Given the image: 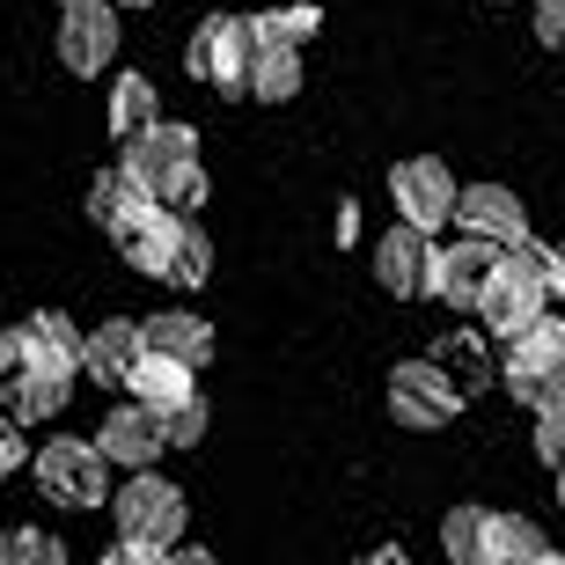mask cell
I'll return each instance as SVG.
<instances>
[{
    "mask_svg": "<svg viewBox=\"0 0 565 565\" xmlns=\"http://www.w3.org/2000/svg\"><path fill=\"white\" fill-rule=\"evenodd\" d=\"M118 390H132V404H147V412H169L177 397H191V390H199V367H184V360H169V353H147V345H140Z\"/></svg>",
    "mask_w": 565,
    "mask_h": 565,
    "instance_id": "obj_14",
    "label": "cell"
},
{
    "mask_svg": "<svg viewBox=\"0 0 565 565\" xmlns=\"http://www.w3.org/2000/svg\"><path fill=\"white\" fill-rule=\"evenodd\" d=\"M478 565H558L536 522L522 514H478Z\"/></svg>",
    "mask_w": 565,
    "mask_h": 565,
    "instance_id": "obj_15",
    "label": "cell"
},
{
    "mask_svg": "<svg viewBox=\"0 0 565 565\" xmlns=\"http://www.w3.org/2000/svg\"><path fill=\"white\" fill-rule=\"evenodd\" d=\"M478 514H484V507H456L448 529H440V551H448L456 565H478Z\"/></svg>",
    "mask_w": 565,
    "mask_h": 565,
    "instance_id": "obj_29",
    "label": "cell"
},
{
    "mask_svg": "<svg viewBox=\"0 0 565 565\" xmlns=\"http://www.w3.org/2000/svg\"><path fill=\"white\" fill-rule=\"evenodd\" d=\"M558 500H565V462H558Z\"/></svg>",
    "mask_w": 565,
    "mask_h": 565,
    "instance_id": "obj_36",
    "label": "cell"
},
{
    "mask_svg": "<svg viewBox=\"0 0 565 565\" xmlns=\"http://www.w3.org/2000/svg\"><path fill=\"white\" fill-rule=\"evenodd\" d=\"M462 412V382L440 367V360H404V367H390V419L397 426H419V434H434V426H448Z\"/></svg>",
    "mask_w": 565,
    "mask_h": 565,
    "instance_id": "obj_5",
    "label": "cell"
},
{
    "mask_svg": "<svg viewBox=\"0 0 565 565\" xmlns=\"http://www.w3.org/2000/svg\"><path fill=\"white\" fill-rule=\"evenodd\" d=\"M243 96H257V104H287V96H301V44H257Z\"/></svg>",
    "mask_w": 565,
    "mask_h": 565,
    "instance_id": "obj_20",
    "label": "cell"
},
{
    "mask_svg": "<svg viewBox=\"0 0 565 565\" xmlns=\"http://www.w3.org/2000/svg\"><path fill=\"white\" fill-rule=\"evenodd\" d=\"M126 169H132V184L147 199H162V206H177V213L206 206V169H199V132L191 126H169V118L140 126L126 140Z\"/></svg>",
    "mask_w": 565,
    "mask_h": 565,
    "instance_id": "obj_1",
    "label": "cell"
},
{
    "mask_svg": "<svg viewBox=\"0 0 565 565\" xmlns=\"http://www.w3.org/2000/svg\"><path fill=\"white\" fill-rule=\"evenodd\" d=\"M22 353H30V367H52V375H82V331H74L60 309H38L30 323H22Z\"/></svg>",
    "mask_w": 565,
    "mask_h": 565,
    "instance_id": "obj_18",
    "label": "cell"
},
{
    "mask_svg": "<svg viewBox=\"0 0 565 565\" xmlns=\"http://www.w3.org/2000/svg\"><path fill=\"white\" fill-rule=\"evenodd\" d=\"M154 419H162V440H169V448H199V440H206V397L191 390V397H177L169 412H154Z\"/></svg>",
    "mask_w": 565,
    "mask_h": 565,
    "instance_id": "obj_26",
    "label": "cell"
},
{
    "mask_svg": "<svg viewBox=\"0 0 565 565\" xmlns=\"http://www.w3.org/2000/svg\"><path fill=\"white\" fill-rule=\"evenodd\" d=\"M132 199H147V191L132 184V169H126V162H118V169H104V177L88 184V213H96L104 228H110V221H118V213L132 206Z\"/></svg>",
    "mask_w": 565,
    "mask_h": 565,
    "instance_id": "obj_25",
    "label": "cell"
},
{
    "mask_svg": "<svg viewBox=\"0 0 565 565\" xmlns=\"http://www.w3.org/2000/svg\"><path fill=\"white\" fill-rule=\"evenodd\" d=\"M60 536H44V529H8L0 536V565H60Z\"/></svg>",
    "mask_w": 565,
    "mask_h": 565,
    "instance_id": "obj_27",
    "label": "cell"
},
{
    "mask_svg": "<svg viewBox=\"0 0 565 565\" xmlns=\"http://www.w3.org/2000/svg\"><path fill=\"white\" fill-rule=\"evenodd\" d=\"M96 448H104V462H118V470H154V456H162V419L147 412V404H118L104 426H96Z\"/></svg>",
    "mask_w": 565,
    "mask_h": 565,
    "instance_id": "obj_13",
    "label": "cell"
},
{
    "mask_svg": "<svg viewBox=\"0 0 565 565\" xmlns=\"http://www.w3.org/2000/svg\"><path fill=\"white\" fill-rule=\"evenodd\" d=\"M177 235H184V213L162 206V199H132V206L110 221V243H118V257H126L140 279H162V273H169Z\"/></svg>",
    "mask_w": 565,
    "mask_h": 565,
    "instance_id": "obj_6",
    "label": "cell"
},
{
    "mask_svg": "<svg viewBox=\"0 0 565 565\" xmlns=\"http://www.w3.org/2000/svg\"><path fill=\"white\" fill-rule=\"evenodd\" d=\"M558 257H565V243H558Z\"/></svg>",
    "mask_w": 565,
    "mask_h": 565,
    "instance_id": "obj_37",
    "label": "cell"
},
{
    "mask_svg": "<svg viewBox=\"0 0 565 565\" xmlns=\"http://www.w3.org/2000/svg\"><path fill=\"white\" fill-rule=\"evenodd\" d=\"M536 38L551 52H565V0H536Z\"/></svg>",
    "mask_w": 565,
    "mask_h": 565,
    "instance_id": "obj_31",
    "label": "cell"
},
{
    "mask_svg": "<svg viewBox=\"0 0 565 565\" xmlns=\"http://www.w3.org/2000/svg\"><path fill=\"white\" fill-rule=\"evenodd\" d=\"M544 367H565V323L551 309L507 338V375H544Z\"/></svg>",
    "mask_w": 565,
    "mask_h": 565,
    "instance_id": "obj_21",
    "label": "cell"
},
{
    "mask_svg": "<svg viewBox=\"0 0 565 565\" xmlns=\"http://www.w3.org/2000/svg\"><path fill=\"white\" fill-rule=\"evenodd\" d=\"M507 397L529 404V412H544V404L565 397V367H544V375H507Z\"/></svg>",
    "mask_w": 565,
    "mask_h": 565,
    "instance_id": "obj_28",
    "label": "cell"
},
{
    "mask_svg": "<svg viewBox=\"0 0 565 565\" xmlns=\"http://www.w3.org/2000/svg\"><path fill=\"white\" fill-rule=\"evenodd\" d=\"M492 265H500V243L462 235L456 250H434V265H426V294L448 301V309H478V294L492 287Z\"/></svg>",
    "mask_w": 565,
    "mask_h": 565,
    "instance_id": "obj_10",
    "label": "cell"
},
{
    "mask_svg": "<svg viewBox=\"0 0 565 565\" xmlns=\"http://www.w3.org/2000/svg\"><path fill=\"white\" fill-rule=\"evenodd\" d=\"M22 331H0V390H8V382H15V367H22Z\"/></svg>",
    "mask_w": 565,
    "mask_h": 565,
    "instance_id": "obj_33",
    "label": "cell"
},
{
    "mask_svg": "<svg viewBox=\"0 0 565 565\" xmlns=\"http://www.w3.org/2000/svg\"><path fill=\"white\" fill-rule=\"evenodd\" d=\"M15 470H22V434L0 419V478H15Z\"/></svg>",
    "mask_w": 565,
    "mask_h": 565,
    "instance_id": "obj_34",
    "label": "cell"
},
{
    "mask_svg": "<svg viewBox=\"0 0 565 565\" xmlns=\"http://www.w3.org/2000/svg\"><path fill=\"white\" fill-rule=\"evenodd\" d=\"M544 309H551L544 279H536V273H522V265H514V257L500 250V265H492V287L478 294L484 331H492V338H514V331H529V323H536Z\"/></svg>",
    "mask_w": 565,
    "mask_h": 565,
    "instance_id": "obj_9",
    "label": "cell"
},
{
    "mask_svg": "<svg viewBox=\"0 0 565 565\" xmlns=\"http://www.w3.org/2000/svg\"><path fill=\"white\" fill-rule=\"evenodd\" d=\"M536 456H544V470H558V462H565V397L536 412Z\"/></svg>",
    "mask_w": 565,
    "mask_h": 565,
    "instance_id": "obj_30",
    "label": "cell"
},
{
    "mask_svg": "<svg viewBox=\"0 0 565 565\" xmlns=\"http://www.w3.org/2000/svg\"><path fill=\"white\" fill-rule=\"evenodd\" d=\"M162 279H169V287H206V279H213V243L191 228V221H184V235H177V250H169Z\"/></svg>",
    "mask_w": 565,
    "mask_h": 565,
    "instance_id": "obj_24",
    "label": "cell"
},
{
    "mask_svg": "<svg viewBox=\"0 0 565 565\" xmlns=\"http://www.w3.org/2000/svg\"><path fill=\"white\" fill-rule=\"evenodd\" d=\"M132 353H140V323L110 316L104 331H88V338H82V375H88V382H126Z\"/></svg>",
    "mask_w": 565,
    "mask_h": 565,
    "instance_id": "obj_19",
    "label": "cell"
},
{
    "mask_svg": "<svg viewBox=\"0 0 565 565\" xmlns=\"http://www.w3.org/2000/svg\"><path fill=\"white\" fill-rule=\"evenodd\" d=\"M118 60V8L110 0H60V66L104 74Z\"/></svg>",
    "mask_w": 565,
    "mask_h": 565,
    "instance_id": "obj_7",
    "label": "cell"
},
{
    "mask_svg": "<svg viewBox=\"0 0 565 565\" xmlns=\"http://www.w3.org/2000/svg\"><path fill=\"white\" fill-rule=\"evenodd\" d=\"M110 565H162V551H154V544H132V536H118V544H110Z\"/></svg>",
    "mask_w": 565,
    "mask_h": 565,
    "instance_id": "obj_32",
    "label": "cell"
},
{
    "mask_svg": "<svg viewBox=\"0 0 565 565\" xmlns=\"http://www.w3.org/2000/svg\"><path fill=\"white\" fill-rule=\"evenodd\" d=\"M250 30H257V44H301V38H316V30H323V8H316V0L265 8V15H250Z\"/></svg>",
    "mask_w": 565,
    "mask_h": 565,
    "instance_id": "obj_23",
    "label": "cell"
},
{
    "mask_svg": "<svg viewBox=\"0 0 565 565\" xmlns=\"http://www.w3.org/2000/svg\"><path fill=\"white\" fill-rule=\"evenodd\" d=\"M390 199H397V221H419V228L456 221V177H448L440 154H404L390 169Z\"/></svg>",
    "mask_w": 565,
    "mask_h": 565,
    "instance_id": "obj_8",
    "label": "cell"
},
{
    "mask_svg": "<svg viewBox=\"0 0 565 565\" xmlns=\"http://www.w3.org/2000/svg\"><path fill=\"white\" fill-rule=\"evenodd\" d=\"M38 492L66 514H88V507H110V462L96 440H44L38 448Z\"/></svg>",
    "mask_w": 565,
    "mask_h": 565,
    "instance_id": "obj_2",
    "label": "cell"
},
{
    "mask_svg": "<svg viewBox=\"0 0 565 565\" xmlns=\"http://www.w3.org/2000/svg\"><path fill=\"white\" fill-rule=\"evenodd\" d=\"M110 8H154V0H110Z\"/></svg>",
    "mask_w": 565,
    "mask_h": 565,
    "instance_id": "obj_35",
    "label": "cell"
},
{
    "mask_svg": "<svg viewBox=\"0 0 565 565\" xmlns=\"http://www.w3.org/2000/svg\"><path fill=\"white\" fill-rule=\"evenodd\" d=\"M110 514H118V536L169 551V544H177V529H184V492H177L169 478H154V470H132V478L118 484Z\"/></svg>",
    "mask_w": 565,
    "mask_h": 565,
    "instance_id": "obj_4",
    "label": "cell"
},
{
    "mask_svg": "<svg viewBox=\"0 0 565 565\" xmlns=\"http://www.w3.org/2000/svg\"><path fill=\"white\" fill-rule=\"evenodd\" d=\"M456 221H462V235H484L500 250L529 235V213L507 184H456Z\"/></svg>",
    "mask_w": 565,
    "mask_h": 565,
    "instance_id": "obj_12",
    "label": "cell"
},
{
    "mask_svg": "<svg viewBox=\"0 0 565 565\" xmlns=\"http://www.w3.org/2000/svg\"><path fill=\"white\" fill-rule=\"evenodd\" d=\"M140 126H154V82L147 74H118V88H110V140L126 147Z\"/></svg>",
    "mask_w": 565,
    "mask_h": 565,
    "instance_id": "obj_22",
    "label": "cell"
},
{
    "mask_svg": "<svg viewBox=\"0 0 565 565\" xmlns=\"http://www.w3.org/2000/svg\"><path fill=\"white\" fill-rule=\"evenodd\" d=\"M426 265H434V228L397 221V228L375 235V279H382V294H397V301L426 294Z\"/></svg>",
    "mask_w": 565,
    "mask_h": 565,
    "instance_id": "obj_11",
    "label": "cell"
},
{
    "mask_svg": "<svg viewBox=\"0 0 565 565\" xmlns=\"http://www.w3.org/2000/svg\"><path fill=\"white\" fill-rule=\"evenodd\" d=\"M250 52H257L250 15H206L199 30H191V44H184V74L206 82V88H221V96H243V82H250Z\"/></svg>",
    "mask_w": 565,
    "mask_h": 565,
    "instance_id": "obj_3",
    "label": "cell"
},
{
    "mask_svg": "<svg viewBox=\"0 0 565 565\" xmlns=\"http://www.w3.org/2000/svg\"><path fill=\"white\" fill-rule=\"evenodd\" d=\"M140 345H147V353L184 360V367H206V360H213V331H206V323H199L191 309H162V316H147V323H140Z\"/></svg>",
    "mask_w": 565,
    "mask_h": 565,
    "instance_id": "obj_17",
    "label": "cell"
},
{
    "mask_svg": "<svg viewBox=\"0 0 565 565\" xmlns=\"http://www.w3.org/2000/svg\"><path fill=\"white\" fill-rule=\"evenodd\" d=\"M66 397H74V375H52V367H30V360H22L15 382L0 390V404H8L15 426H38V419H52V412H66Z\"/></svg>",
    "mask_w": 565,
    "mask_h": 565,
    "instance_id": "obj_16",
    "label": "cell"
}]
</instances>
